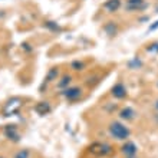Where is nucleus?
<instances>
[{
    "label": "nucleus",
    "instance_id": "1",
    "mask_svg": "<svg viewBox=\"0 0 158 158\" xmlns=\"http://www.w3.org/2000/svg\"><path fill=\"white\" fill-rule=\"evenodd\" d=\"M108 131L111 134V137L114 139H117V141H125V139H128L131 137V129L124 125L122 122L119 121H112V122H109L108 125Z\"/></svg>",
    "mask_w": 158,
    "mask_h": 158
},
{
    "label": "nucleus",
    "instance_id": "2",
    "mask_svg": "<svg viewBox=\"0 0 158 158\" xmlns=\"http://www.w3.org/2000/svg\"><path fill=\"white\" fill-rule=\"evenodd\" d=\"M89 151L91 152H95L96 155H101V157H106V155H111L114 152L112 147L106 144V142H95L89 147Z\"/></svg>",
    "mask_w": 158,
    "mask_h": 158
},
{
    "label": "nucleus",
    "instance_id": "3",
    "mask_svg": "<svg viewBox=\"0 0 158 158\" xmlns=\"http://www.w3.org/2000/svg\"><path fill=\"white\" fill-rule=\"evenodd\" d=\"M147 9H148V3L145 0H127L125 2V10L129 13L144 12Z\"/></svg>",
    "mask_w": 158,
    "mask_h": 158
},
{
    "label": "nucleus",
    "instance_id": "4",
    "mask_svg": "<svg viewBox=\"0 0 158 158\" xmlns=\"http://www.w3.org/2000/svg\"><path fill=\"white\" fill-rule=\"evenodd\" d=\"M60 95H62L66 101L73 102V101L81 99V96H82V88H79V86H69V88H66V89L60 91Z\"/></svg>",
    "mask_w": 158,
    "mask_h": 158
},
{
    "label": "nucleus",
    "instance_id": "5",
    "mask_svg": "<svg viewBox=\"0 0 158 158\" xmlns=\"http://www.w3.org/2000/svg\"><path fill=\"white\" fill-rule=\"evenodd\" d=\"M111 95H112L115 99H125L127 95H128L127 86H125L122 82H117L112 88H111Z\"/></svg>",
    "mask_w": 158,
    "mask_h": 158
},
{
    "label": "nucleus",
    "instance_id": "6",
    "mask_svg": "<svg viewBox=\"0 0 158 158\" xmlns=\"http://www.w3.org/2000/svg\"><path fill=\"white\" fill-rule=\"evenodd\" d=\"M4 135H6V138H7L9 141H12V142H19L22 138L19 131H17V127L13 124L7 125V127L4 128Z\"/></svg>",
    "mask_w": 158,
    "mask_h": 158
},
{
    "label": "nucleus",
    "instance_id": "7",
    "mask_svg": "<svg viewBox=\"0 0 158 158\" xmlns=\"http://www.w3.org/2000/svg\"><path fill=\"white\" fill-rule=\"evenodd\" d=\"M137 151H138L137 145L131 141L124 142V145L121 147V152H122L125 157H134V155L137 154Z\"/></svg>",
    "mask_w": 158,
    "mask_h": 158
},
{
    "label": "nucleus",
    "instance_id": "8",
    "mask_svg": "<svg viewBox=\"0 0 158 158\" xmlns=\"http://www.w3.org/2000/svg\"><path fill=\"white\" fill-rule=\"evenodd\" d=\"M121 0H106L104 3V9L108 13H115L121 9Z\"/></svg>",
    "mask_w": 158,
    "mask_h": 158
},
{
    "label": "nucleus",
    "instance_id": "9",
    "mask_svg": "<svg viewBox=\"0 0 158 158\" xmlns=\"http://www.w3.org/2000/svg\"><path fill=\"white\" fill-rule=\"evenodd\" d=\"M135 115H137V112L131 106H125L119 111V118L122 121H132L135 118Z\"/></svg>",
    "mask_w": 158,
    "mask_h": 158
},
{
    "label": "nucleus",
    "instance_id": "10",
    "mask_svg": "<svg viewBox=\"0 0 158 158\" xmlns=\"http://www.w3.org/2000/svg\"><path fill=\"white\" fill-rule=\"evenodd\" d=\"M118 30H119V27H118L117 22H114V20H109L104 25V32L108 36H115L118 33Z\"/></svg>",
    "mask_w": 158,
    "mask_h": 158
},
{
    "label": "nucleus",
    "instance_id": "11",
    "mask_svg": "<svg viewBox=\"0 0 158 158\" xmlns=\"http://www.w3.org/2000/svg\"><path fill=\"white\" fill-rule=\"evenodd\" d=\"M35 111L39 114V115H46L52 111V106L48 101H42V102H38L36 106H35Z\"/></svg>",
    "mask_w": 158,
    "mask_h": 158
},
{
    "label": "nucleus",
    "instance_id": "12",
    "mask_svg": "<svg viewBox=\"0 0 158 158\" xmlns=\"http://www.w3.org/2000/svg\"><path fill=\"white\" fill-rule=\"evenodd\" d=\"M59 78V68H50L48 73H46V78H45V83H50L53 82L55 79Z\"/></svg>",
    "mask_w": 158,
    "mask_h": 158
},
{
    "label": "nucleus",
    "instance_id": "13",
    "mask_svg": "<svg viewBox=\"0 0 158 158\" xmlns=\"http://www.w3.org/2000/svg\"><path fill=\"white\" fill-rule=\"evenodd\" d=\"M45 27L48 30H50V32H53V33H58V32H60L62 30V27L58 25V22H55V20H45Z\"/></svg>",
    "mask_w": 158,
    "mask_h": 158
},
{
    "label": "nucleus",
    "instance_id": "14",
    "mask_svg": "<svg viewBox=\"0 0 158 158\" xmlns=\"http://www.w3.org/2000/svg\"><path fill=\"white\" fill-rule=\"evenodd\" d=\"M72 82V76L71 75H63L62 78L58 81V88L59 89H66V88H69V85H71Z\"/></svg>",
    "mask_w": 158,
    "mask_h": 158
},
{
    "label": "nucleus",
    "instance_id": "15",
    "mask_svg": "<svg viewBox=\"0 0 158 158\" xmlns=\"http://www.w3.org/2000/svg\"><path fill=\"white\" fill-rule=\"evenodd\" d=\"M142 65H144V62H142V59L139 58V56H135V58H132L128 62V68H129V69H141Z\"/></svg>",
    "mask_w": 158,
    "mask_h": 158
},
{
    "label": "nucleus",
    "instance_id": "16",
    "mask_svg": "<svg viewBox=\"0 0 158 158\" xmlns=\"http://www.w3.org/2000/svg\"><path fill=\"white\" fill-rule=\"evenodd\" d=\"M69 66H71L72 71H75V72H82V71H85L86 65H85V62H82V60H72Z\"/></svg>",
    "mask_w": 158,
    "mask_h": 158
},
{
    "label": "nucleus",
    "instance_id": "17",
    "mask_svg": "<svg viewBox=\"0 0 158 158\" xmlns=\"http://www.w3.org/2000/svg\"><path fill=\"white\" fill-rule=\"evenodd\" d=\"M13 158H30V150L27 148H22L13 155Z\"/></svg>",
    "mask_w": 158,
    "mask_h": 158
},
{
    "label": "nucleus",
    "instance_id": "18",
    "mask_svg": "<svg viewBox=\"0 0 158 158\" xmlns=\"http://www.w3.org/2000/svg\"><path fill=\"white\" fill-rule=\"evenodd\" d=\"M145 50L148 53H158V42H152L145 48Z\"/></svg>",
    "mask_w": 158,
    "mask_h": 158
},
{
    "label": "nucleus",
    "instance_id": "19",
    "mask_svg": "<svg viewBox=\"0 0 158 158\" xmlns=\"http://www.w3.org/2000/svg\"><path fill=\"white\" fill-rule=\"evenodd\" d=\"M155 29H158V20L155 22V23H152V25L150 26V30L152 32V30H155Z\"/></svg>",
    "mask_w": 158,
    "mask_h": 158
},
{
    "label": "nucleus",
    "instance_id": "20",
    "mask_svg": "<svg viewBox=\"0 0 158 158\" xmlns=\"http://www.w3.org/2000/svg\"><path fill=\"white\" fill-rule=\"evenodd\" d=\"M155 109H157V111H158V99L155 101Z\"/></svg>",
    "mask_w": 158,
    "mask_h": 158
},
{
    "label": "nucleus",
    "instance_id": "21",
    "mask_svg": "<svg viewBox=\"0 0 158 158\" xmlns=\"http://www.w3.org/2000/svg\"><path fill=\"white\" fill-rule=\"evenodd\" d=\"M127 158H137V157H135V155H134V157H127Z\"/></svg>",
    "mask_w": 158,
    "mask_h": 158
},
{
    "label": "nucleus",
    "instance_id": "22",
    "mask_svg": "<svg viewBox=\"0 0 158 158\" xmlns=\"http://www.w3.org/2000/svg\"><path fill=\"white\" fill-rule=\"evenodd\" d=\"M157 122H158V115H157Z\"/></svg>",
    "mask_w": 158,
    "mask_h": 158
},
{
    "label": "nucleus",
    "instance_id": "23",
    "mask_svg": "<svg viewBox=\"0 0 158 158\" xmlns=\"http://www.w3.org/2000/svg\"><path fill=\"white\" fill-rule=\"evenodd\" d=\"M0 158H4V157H2V155H0Z\"/></svg>",
    "mask_w": 158,
    "mask_h": 158
},
{
    "label": "nucleus",
    "instance_id": "24",
    "mask_svg": "<svg viewBox=\"0 0 158 158\" xmlns=\"http://www.w3.org/2000/svg\"><path fill=\"white\" fill-rule=\"evenodd\" d=\"M157 86H158V83H157Z\"/></svg>",
    "mask_w": 158,
    "mask_h": 158
}]
</instances>
